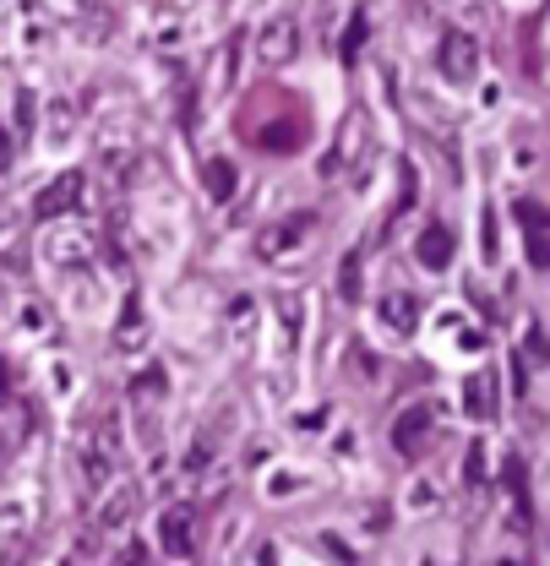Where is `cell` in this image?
<instances>
[{"label": "cell", "mask_w": 550, "mask_h": 566, "mask_svg": "<svg viewBox=\"0 0 550 566\" xmlns=\"http://www.w3.org/2000/svg\"><path fill=\"white\" fill-rule=\"evenodd\" d=\"M365 153H371V115L365 109H349L339 137H333V153L322 158V180H344Z\"/></svg>", "instance_id": "1"}, {"label": "cell", "mask_w": 550, "mask_h": 566, "mask_svg": "<svg viewBox=\"0 0 550 566\" xmlns=\"http://www.w3.org/2000/svg\"><path fill=\"white\" fill-rule=\"evenodd\" d=\"M485 485V441L469 447V491H480Z\"/></svg>", "instance_id": "21"}, {"label": "cell", "mask_w": 550, "mask_h": 566, "mask_svg": "<svg viewBox=\"0 0 550 566\" xmlns=\"http://www.w3.org/2000/svg\"><path fill=\"white\" fill-rule=\"evenodd\" d=\"M203 186H207L212 202H229L235 186H240V169H235L229 158H203Z\"/></svg>", "instance_id": "13"}, {"label": "cell", "mask_w": 550, "mask_h": 566, "mask_svg": "<svg viewBox=\"0 0 550 566\" xmlns=\"http://www.w3.org/2000/svg\"><path fill=\"white\" fill-rule=\"evenodd\" d=\"M480 229H485V262H490V268H496V262H501V245H496V212H490V208H485Z\"/></svg>", "instance_id": "20"}, {"label": "cell", "mask_w": 550, "mask_h": 566, "mask_svg": "<svg viewBox=\"0 0 550 566\" xmlns=\"http://www.w3.org/2000/svg\"><path fill=\"white\" fill-rule=\"evenodd\" d=\"M409 506H414V512H436V491H430V485H414Z\"/></svg>", "instance_id": "22"}, {"label": "cell", "mask_w": 550, "mask_h": 566, "mask_svg": "<svg viewBox=\"0 0 550 566\" xmlns=\"http://www.w3.org/2000/svg\"><path fill=\"white\" fill-rule=\"evenodd\" d=\"M0 229H11V202L0 197Z\"/></svg>", "instance_id": "25"}, {"label": "cell", "mask_w": 550, "mask_h": 566, "mask_svg": "<svg viewBox=\"0 0 550 566\" xmlns=\"http://www.w3.org/2000/svg\"><path fill=\"white\" fill-rule=\"evenodd\" d=\"M300 55V22L294 17H273V22H262V33H257V61L262 66H289Z\"/></svg>", "instance_id": "3"}, {"label": "cell", "mask_w": 550, "mask_h": 566, "mask_svg": "<svg viewBox=\"0 0 550 566\" xmlns=\"http://www.w3.org/2000/svg\"><path fill=\"white\" fill-rule=\"evenodd\" d=\"M464 415H469V420H490V415H496V370L464 376Z\"/></svg>", "instance_id": "12"}, {"label": "cell", "mask_w": 550, "mask_h": 566, "mask_svg": "<svg viewBox=\"0 0 550 566\" xmlns=\"http://www.w3.org/2000/svg\"><path fill=\"white\" fill-rule=\"evenodd\" d=\"M17 126H22V132L33 126V98H28V93H17Z\"/></svg>", "instance_id": "23"}, {"label": "cell", "mask_w": 550, "mask_h": 566, "mask_svg": "<svg viewBox=\"0 0 550 566\" xmlns=\"http://www.w3.org/2000/svg\"><path fill=\"white\" fill-rule=\"evenodd\" d=\"M414 262H419L425 273H447V268H453V234H447L442 223H430V229L414 240Z\"/></svg>", "instance_id": "9"}, {"label": "cell", "mask_w": 550, "mask_h": 566, "mask_svg": "<svg viewBox=\"0 0 550 566\" xmlns=\"http://www.w3.org/2000/svg\"><path fill=\"white\" fill-rule=\"evenodd\" d=\"M311 229H316V212H289V218H278L273 229L257 240V256H262V262H278L283 251H300Z\"/></svg>", "instance_id": "4"}, {"label": "cell", "mask_w": 550, "mask_h": 566, "mask_svg": "<svg viewBox=\"0 0 550 566\" xmlns=\"http://www.w3.org/2000/svg\"><path fill=\"white\" fill-rule=\"evenodd\" d=\"M376 316H382L398 338H409L414 327H419V300H414L409 289H387V294L376 300Z\"/></svg>", "instance_id": "6"}, {"label": "cell", "mask_w": 550, "mask_h": 566, "mask_svg": "<svg viewBox=\"0 0 550 566\" xmlns=\"http://www.w3.org/2000/svg\"><path fill=\"white\" fill-rule=\"evenodd\" d=\"M6 398H11V376H6V365H0V409H6Z\"/></svg>", "instance_id": "24"}, {"label": "cell", "mask_w": 550, "mask_h": 566, "mask_svg": "<svg viewBox=\"0 0 550 566\" xmlns=\"http://www.w3.org/2000/svg\"><path fill=\"white\" fill-rule=\"evenodd\" d=\"M436 66H442V76H447V82L469 87V82L480 76V39H475V33H464V28H453V33L442 39Z\"/></svg>", "instance_id": "2"}, {"label": "cell", "mask_w": 550, "mask_h": 566, "mask_svg": "<svg viewBox=\"0 0 550 566\" xmlns=\"http://www.w3.org/2000/svg\"><path fill=\"white\" fill-rule=\"evenodd\" d=\"M235 61H240V39H229V44L212 55V82H207V93H212V98H224V93L235 87Z\"/></svg>", "instance_id": "15"}, {"label": "cell", "mask_w": 550, "mask_h": 566, "mask_svg": "<svg viewBox=\"0 0 550 566\" xmlns=\"http://www.w3.org/2000/svg\"><path fill=\"white\" fill-rule=\"evenodd\" d=\"M115 349H121V354H142V349H147V316H142V294H137V289H132V294H126V305H121Z\"/></svg>", "instance_id": "8"}, {"label": "cell", "mask_w": 550, "mask_h": 566, "mask_svg": "<svg viewBox=\"0 0 550 566\" xmlns=\"http://www.w3.org/2000/svg\"><path fill=\"white\" fill-rule=\"evenodd\" d=\"M132 512H137V491H132V485H121V491H115V495H110V501H104V528H115V523H126Z\"/></svg>", "instance_id": "16"}, {"label": "cell", "mask_w": 550, "mask_h": 566, "mask_svg": "<svg viewBox=\"0 0 550 566\" xmlns=\"http://www.w3.org/2000/svg\"><path fill=\"white\" fill-rule=\"evenodd\" d=\"M17 322H22V333H33V338L50 333V311H44L39 300H22V305H17Z\"/></svg>", "instance_id": "17"}, {"label": "cell", "mask_w": 550, "mask_h": 566, "mask_svg": "<svg viewBox=\"0 0 550 566\" xmlns=\"http://www.w3.org/2000/svg\"><path fill=\"white\" fill-rule=\"evenodd\" d=\"M82 191H87V180L71 169V175H61V180H50V191L39 197V208L33 212H39V218H61V212H71L76 202H82Z\"/></svg>", "instance_id": "10"}, {"label": "cell", "mask_w": 550, "mask_h": 566, "mask_svg": "<svg viewBox=\"0 0 550 566\" xmlns=\"http://www.w3.org/2000/svg\"><path fill=\"white\" fill-rule=\"evenodd\" d=\"M158 539H164V551H169L175 562H191V556H197V534H191V506H169V512L158 517Z\"/></svg>", "instance_id": "5"}, {"label": "cell", "mask_w": 550, "mask_h": 566, "mask_svg": "<svg viewBox=\"0 0 550 566\" xmlns=\"http://www.w3.org/2000/svg\"><path fill=\"white\" fill-rule=\"evenodd\" d=\"M132 392H137V398H164V392H169V376H164V370H147V376L132 381Z\"/></svg>", "instance_id": "19"}, {"label": "cell", "mask_w": 550, "mask_h": 566, "mask_svg": "<svg viewBox=\"0 0 550 566\" xmlns=\"http://www.w3.org/2000/svg\"><path fill=\"white\" fill-rule=\"evenodd\" d=\"M339 294H344V300H360V251H349V256H344V273H339Z\"/></svg>", "instance_id": "18"}, {"label": "cell", "mask_w": 550, "mask_h": 566, "mask_svg": "<svg viewBox=\"0 0 550 566\" xmlns=\"http://www.w3.org/2000/svg\"><path fill=\"white\" fill-rule=\"evenodd\" d=\"M518 218L529 223V262L546 273L550 268V212L540 202H518Z\"/></svg>", "instance_id": "11"}, {"label": "cell", "mask_w": 550, "mask_h": 566, "mask_svg": "<svg viewBox=\"0 0 550 566\" xmlns=\"http://www.w3.org/2000/svg\"><path fill=\"white\" fill-rule=\"evenodd\" d=\"M430 424H436V415H430V403H409L404 415H398V424H393V447L398 452H419L425 447V436H430Z\"/></svg>", "instance_id": "7"}, {"label": "cell", "mask_w": 550, "mask_h": 566, "mask_svg": "<svg viewBox=\"0 0 550 566\" xmlns=\"http://www.w3.org/2000/svg\"><path fill=\"white\" fill-rule=\"evenodd\" d=\"M365 39H371V11H365V6H354V11H349L344 39H339V55H344V66H354V61H360Z\"/></svg>", "instance_id": "14"}]
</instances>
